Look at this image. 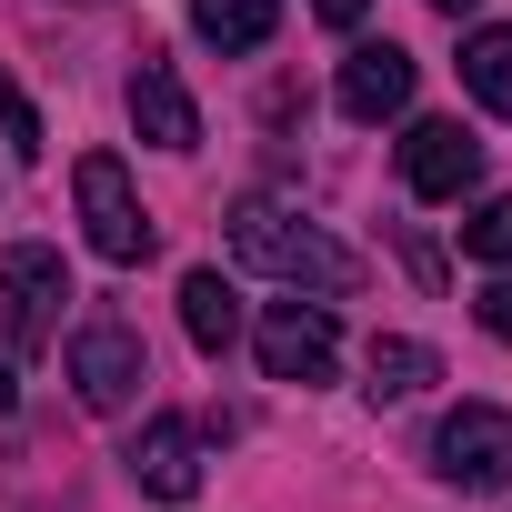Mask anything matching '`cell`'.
<instances>
[{
	"mask_svg": "<svg viewBox=\"0 0 512 512\" xmlns=\"http://www.w3.org/2000/svg\"><path fill=\"white\" fill-rule=\"evenodd\" d=\"M141 382H151L141 332H131V322H111V312H91V322L71 332V392H81V412H131V402H141Z\"/></svg>",
	"mask_w": 512,
	"mask_h": 512,
	"instance_id": "3957f363",
	"label": "cell"
},
{
	"mask_svg": "<svg viewBox=\"0 0 512 512\" xmlns=\"http://www.w3.org/2000/svg\"><path fill=\"white\" fill-rule=\"evenodd\" d=\"M342 111H352V121L412 111V51H402V41H362V51L342 61Z\"/></svg>",
	"mask_w": 512,
	"mask_h": 512,
	"instance_id": "30bf717a",
	"label": "cell"
},
{
	"mask_svg": "<svg viewBox=\"0 0 512 512\" xmlns=\"http://www.w3.org/2000/svg\"><path fill=\"white\" fill-rule=\"evenodd\" d=\"M462 251H472V262H512V191L482 201V211L462 221Z\"/></svg>",
	"mask_w": 512,
	"mask_h": 512,
	"instance_id": "9a60e30c",
	"label": "cell"
},
{
	"mask_svg": "<svg viewBox=\"0 0 512 512\" xmlns=\"http://www.w3.org/2000/svg\"><path fill=\"white\" fill-rule=\"evenodd\" d=\"M432 472H442L452 492H512V412H492V402L442 412V432H432Z\"/></svg>",
	"mask_w": 512,
	"mask_h": 512,
	"instance_id": "277c9868",
	"label": "cell"
},
{
	"mask_svg": "<svg viewBox=\"0 0 512 512\" xmlns=\"http://www.w3.org/2000/svg\"><path fill=\"white\" fill-rule=\"evenodd\" d=\"M131 131L151 141V151H201V111H191V91H181V71L161 61V51H141L131 61Z\"/></svg>",
	"mask_w": 512,
	"mask_h": 512,
	"instance_id": "ba28073f",
	"label": "cell"
},
{
	"mask_svg": "<svg viewBox=\"0 0 512 512\" xmlns=\"http://www.w3.org/2000/svg\"><path fill=\"white\" fill-rule=\"evenodd\" d=\"M0 302H11V352H51V342H61V302H71L61 251H51V241L0 251Z\"/></svg>",
	"mask_w": 512,
	"mask_h": 512,
	"instance_id": "5b68a950",
	"label": "cell"
},
{
	"mask_svg": "<svg viewBox=\"0 0 512 512\" xmlns=\"http://www.w3.org/2000/svg\"><path fill=\"white\" fill-rule=\"evenodd\" d=\"M251 352H262V372L272 382H332V362H342V332H332V312L322 302H272L262 322H251Z\"/></svg>",
	"mask_w": 512,
	"mask_h": 512,
	"instance_id": "8992f818",
	"label": "cell"
},
{
	"mask_svg": "<svg viewBox=\"0 0 512 512\" xmlns=\"http://www.w3.org/2000/svg\"><path fill=\"white\" fill-rule=\"evenodd\" d=\"M312 11H322V21H332V31H352V21H362V11H372V0H312Z\"/></svg>",
	"mask_w": 512,
	"mask_h": 512,
	"instance_id": "ac0fdd59",
	"label": "cell"
},
{
	"mask_svg": "<svg viewBox=\"0 0 512 512\" xmlns=\"http://www.w3.org/2000/svg\"><path fill=\"white\" fill-rule=\"evenodd\" d=\"M362 372H372V382H362L372 402H412V392H432V382H442V352H432V342H402V332H382V342L362 352Z\"/></svg>",
	"mask_w": 512,
	"mask_h": 512,
	"instance_id": "7c38bea8",
	"label": "cell"
},
{
	"mask_svg": "<svg viewBox=\"0 0 512 512\" xmlns=\"http://www.w3.org/2000/svg\"><path fill=\"white\" fill-rule=\"evenodd\" d=\"M472 322H482L492 342H512V282H492V292H472Z\"/></svg>",
	"mask_w": 512,
	"mask_h": 512,
	"instance_id": "e0dca14e",
	"label": "cell"
},
{
	"mask_svg": "<svg viewBox=\"0 0 512 512\" xmlns=\"http://www.w3.org/2000/svg\"><path fill=\"white\" fill-rule=\"evenodd\" d=\"M462 91L482 111H512V31H472L462 41Z\"/></svg>",
	"mask_w": 512,
	"mask_h": 512,
	"instance_id": "5bb4252c",
	"label": "cell"
},
{
	"mask_svg": "<svg viewBox=\"0 0 512 512\" xmlns=\"http://www.w3.org/2000/svg\"><path fill=\"white\" fill-rule=\"evenodd\" d=\"M231 251L251 272H272V282H292V292H352L362 282V262L322 231V221H302L292 201H272V191H251V201H231Z\"/></svg>",
	"mask_w": 512,
	"mask_h": 512,
	"instance_id": "6da1fadb",
	"label": "cell"
},
{
	"mask_svg": "<svg viewBox=\"0 0 512 512\" xmlns=\"http://www.w3.org/2000/svg\"><path fill=\"white\" fill-rule=\"evenodd\" d=\"M402 181H412V201H462L482 181V141L462 121H412L402 131Z\"/></svg>",
	"mask_w": 512,
	"mask_h": 512,
	"instance_id": "52a82bcc",
	"label": "cell"
},
{
	"mask_svg": "<svg viewBox=\"0 0 512 512\" xmlns=\"http://www.w3.org/2000/svg\"><path fill=\"white\" fill-rule=\"evenodd\" d=\"M11 402H21V382H11V362H0V412H11Z\"/></svg>",
	"mask_w": 512,
	"mask_h": 512,
	"instance_id": "d6986e66",
	"label": "cell"
},
{
	"mask_svg": "<svg viewBox=\"0 0 512 512\" xmlns=\"http://www.w3.org/2000/svg\"><path fill=\"white\" fill-rule=\"evenodd\" d=\"M131 482H141L151 502H191V492H201V432H191L181 412H151V422L131 432Z\"/></svg>",
	"mask_w": 512,
	"mask_h": 512,
	"instance_id": "9c48e42d",
	"label": "cell"
},
{
	"mask_svg": "<svg viewBox=\"0 0 512 512\" xmlns=\"http://www.w3.org/2000/svg\"><path fill=\"white\" fill-rule=\"evenodd\" d=\"M191 31L211 51H262L282 31V0H191Z\"/></svg>",
	"mask_w": 512,
	"mask_h": 512,
	"instance_id": "4fadbf2b",
	"label": "cell"
},
{
	"mask_svg": "<svg viewBox=\"0 0 512 512\" xmlns=\"http://www.w3.org/2000/svg\"><path fill=\"white\" fill-rule=\"evenodd\" d=\"M181 332H191V342H201L211 362H221V352L241 342V292H231V282H221L211 262H201V272H181Z\"/></svg>",
	"mask_w": 512,
	"mask_h": 512,
	"instance_id": "8fae6325",
	"label": "cell"
},
{
	"mask_svg": "<svg viewBox=\"0 0 512 512\" xmlns=\"http://www.w3.org/2000/svg\"><path fill=\"white\" fill-rule=\"evenodd\" d=\"M432 11H452V21H462V11H472V0H432Z\"/></svg>",
	"mask_w": 512,
	"mask_h": 512,
	"instance_id": "ffe728a7",
	"label": "cell"
},
{
	"mask_svg": "<svg viewBox=\"0 0 512 512\" xmlns=\"http://www.w3.org/2000/svg\"><path fill=\"white\" fill-rule=\"evenodd\" d=\"M0 141H11V161H41V111L21 101L11 71H0Z\"/></svg>",
	"mask_w": 512,
	"mask_h": 512,
	"instance_id": "2e32d148",
	"label": "cell"
},
{
	"mask_svg": "<svg viewBox=\"0 0 512 512\" xmlns=\"http://www.w3.org/2000/svg\"><path fill=\"white\" fill-rule=\"evenodd\" d=\"M71 191H81V231H91V251L101 262H151V211H141V191H131V171L111 161V151H81V171H71Z\"/></svg>",
	"mask_w": 512,
	"mask_h": 512,
	"instance_id": "7a4b0ae2",
	"label": "cell"
}]
</instances>
